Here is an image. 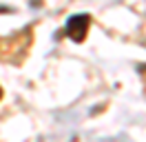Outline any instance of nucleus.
I'll use <instances>...</instances> for the list:
<instances>
[{"label":"nucleus","mask_w":146,"mask_h":142,"mask_svg":"<svg viewBox=\"0 0 146 142\" xmlns=\"http://www.w3.org/2000/svg\"><path fill=\"white\" fill-rule=\"evenodd\" d=\"M0 100H2V87H0Z\"/></svg>","instance_id":"obj_3"},{"label":"nucleus","mask_w":146,"mask_h":142,"mask_svg":"<svg viewBox=\"0 0 146 142\" xmlns=\"http://www.w3.org/2000/svg\"><path fill=\"white\" fill-rule=\"evenodd\" d=\"M11 11H13L11 7H2V5H0V13H11Z\"/></svg>","instance_id":"obj_2"},{"label":"nucleus","mask_w":146,"mask_h":142,"mask_svg":"<svg viewBox=\"0 0 146 142\" xmlns=\"http://www.w3.org/2000/svg\"><path fill=\"white\" fill-rule=\"evenodd\" d=\"M89 27H91V16L89 13H75V16L66 18L64 33L73 42H84V38L89 33Z\"/></svg>","instance_id":"obj_1"}]
</instances>
